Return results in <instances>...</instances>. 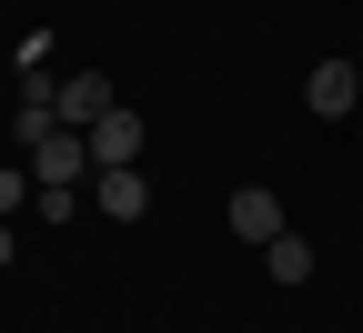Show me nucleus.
I'll list each match as a JSON object with an SVG mask.
<instances>
[{
	"mask_svg": "<svg viewBox=\"0 0 363 333\" xmlns=\"http://www.w3.org/2000/svg\"><path fill=\"white\" fill-rule=\"evenodd\" d=\"M51 102H61V121H71V131H91V121L121 102V91H111L101 71H71V81H51Z\"/></svg>",
	"mask_w": 363,
	"mask_h": 333,
	"instance_id": "7ed1b4c3",
	"label": "nucleus"
},
{
	"mask_svg": "<svg viewBox=\"0 0 363 333\" xmlns=\"http://www.w3.org/2000/svg\"><path fill=\"white\" fill-rule=\"evenodd\" d=\"M222 222H233L242 243H272V232H283V202H272L262 182H252V192H233V212H222Z\"/></svg>",
	"mask_w": 363,
	"mask_h": 333,
	"instance_id": "423d86ee",
	"label": "nucleus"
},
{
	"mask_svg": "<svg viewBox=\"0 0 363 333\" xmlns=\"http://www.w3.org/2000/svg\"><path fill=\"white\" fill-rule=\"evenodd\" d=\"M91 162H142V111H101V121H91Z\"/></svg>",
	"mask_w": 363,
	"mask_h": 333,
	"instance_id": "39448f33",
	"label": "nucleus"
},
{
	"mask_svg": "<svg viewBox=\"0 0 363 333\" xmlns=\"http://www.w3.org/2000/svg\"><path fill=\"white\" fill-rule=\"evenodd\" d=\"M91 172H101V162H91V131H71V121L30 152V182H40V192H81Z\"/></svg>",
	"mask_w": 363,
	"mask_h": 333,
	"instance_id": "f257e3e1",
	"label": "nucleus"
},
{
	"mask_svg": "<svg viewBox=\"0 0 363 333\" xmlns=\"http://www.w3.org/2000/svg\"><path fill=\"white\" fill-rule=\"evenodd\" d=\"M303 102L323 111V121H343V111L363 102V71H353V61H313V81H303Z\"/></svg>",
	"mask_w": 363,
	"mask_h": 333,
	"instance_id": "20e7f679",
	"label": "nucleus"
},
{
	"mask_svg": "<svg viewBox=\"0 0 363 333\" xmlns=\"http://www.w3.org/2000/svg\"><path fill=\"white\" fill-rule=\"evenodd\" d=\"M11 253H21V232H11V212H0V273H11Z\"/></svg>",
	"mask_w": 363,
	"mask_h": 333,
	"instance_id": "1a4fd4ad",
	"label": "nucleus"
},
{
	"mask_svg": "<svg viewBox=\"0 0 363 333\" xmlns=\"http://www.w3.org/2000/svg\"><path fill=\"white\" fill-rule=\"evenodd\" d=\"M91 212H101V222H142L152 212V172L142 162H101V172H91Z\"/></svg>",
	"mask_w": 363,
	"mask_h": 333,
	"instance_id": "f03ea898",
	"label": "nucleus"
},
{
	"mask_svg": "<svg viewBox=\"0 0 363 333\" xmlns=\"http://www.w3.org/2000/svg\"><path fill=\"white\" fill-rule=\"evenodd\" d=\"M30 192H40V182H30V162H0V212H21Z\"/></svg>",
	"mask_w": 363,
	"mask_h": 333,
	"instance_id": "6e6552de",
	"label": "nucleus"
},
{
	"mask_svg": "<svg viewBox=\"0 0 363 333\" xmlns=\"http://www.w3.org/2000/svg\"><path fill=\"white\" fill-rule=\"evenodd\" d=\"M262 273L272 283H313V243H303V232H272V243H262Z\"/></svg>",
	"mask_w": 363,
	"mask_h": 333,
	"instance_id": "0eeeda50",
	"label": "nucleus"
}]
</instances>
